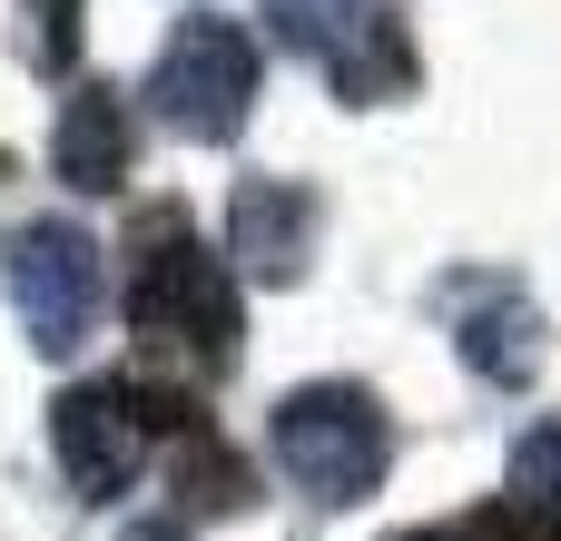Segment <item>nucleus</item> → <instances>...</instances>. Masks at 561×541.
I'll return each instance as SVG.
<instances>
[{
	"label": "nucleus",
	"mask_w": 561,
	"mask_h": 541,
	"mask_svg": "<svg viewBox=\"0 0 561 541\" xmlns=\"http://www.w3.org/2000/svg\"><path fill=\"white\" fill-rule=\"evenodd\" d=\"M404 541H463V532H404Z\"/></svg>",
	"instance_id": "2eb2a0df"
},
{
	"label": "nucleus",
	"mask_w": 561,
	"mask_h": 541,
	"mask_svg": "<svg viewBox=\"0 0 561 541\" xmlns=\"http://www.w3.org/2000/svg\"><path fill=\"white\" fill-rule=\"evenodd\" d=\"M513 513L561 541V424H533L513 444Z\"/></svg>",
	"instance_id": "9b49d317"
},
{
	"label": "nucleus",
	"mask_w": 561,
	"mask_h": 541,
	"mask_svg": "<svg viewBox=\"0 0 561 541\" xmlns=\"http://www.w3.org/2000/svg\"><path fill=\"white\" fill-rule=\"evenodd\" d=\"M256 10H266V30H276L286 49H316V59H325V49L345 39V20H355L365 0H256Z\"/></svg>",
	"instance_id": "f8f14e48"
},
{
	"label": "nucleus",
	"mask_w": 561,
	"mask_h": 541,
	"mask_svg": "<svg viewBox=\"0 0 561 541\" xmlns=\"http://www.w3.org/2000/svg\"><path fill=\"white\" fill-rule=\"evenodd\" d=\"M99 296H108V266H99V237L69 227V217H39L10 237V306L30 325L39 355H79L89 325H99Z\"/></svg>",
	"instance_id": "20e7f679"
},
{
	"label": "nucleus",
	"mask_w": 561,
	"mask_h": 541,
	"mask_svg": "<svg viewBox=\"0 0 561 541\" xmlns=\"http://www.w3.org/2000/svg\"><path fill=\"white\" fill-rule=\"evenodd\" d=\"M266 444H276L286 483H296L306 503H325V513L375 503L385 473H394V424H385V404H375L365 384H296V394L276 404Z\"/></svg>",
	"instance_id": "f03ea898"
},
{
	"label": "nucleus",
	"mask_w": 561,
	"mask_h": 541,
	"mask_svg": "<svg viewBox=\"0 0 561 541\" xmlns=\"http://www.w3.org/2000/svg\"><path fill=\"white\" fill-rule=\"evenodd\" d=\"M128 325L148 345H197L207 365L237 355V276L227 256L197 246L187 207H138L128 217Z\"/></svg>",
	"instance_id": "f257e3e1"
},
{
	"label": "nucleus",
	"mask_w": 561,
	"mask_h": 541,
	"mask_svg": "<svg viewBox=\"0 0 561 541\" xmlns=\"http://www.w3.org/2000/svg\"><path fill=\"white\" fill-rule=\"evenodd\" d=\"M49 453H59V473H69L79 503L128 493V473H138V453H148V424H138V404H128V384H118V375L69 384V394L49 404Z\"/></svg>",
	"instance_id": "39448f33"
},
{
	"label": "nucleus",
	"mask_w": 561,
	"mask_h": 541,
	"mask_svg": "<svg viewBox=\"0 0 561 541\" xmlns=\"http://www.w3.org/2000/svg\"><path fill=\"white\" fill-rule=\"evenodd\" d=\"M148 108H158L178 138L227 148V138L247 128V108H256V30L227 20V10H187V20L168 30L158 69H148Z\"/></svg>",
	"instance_id": "7ed1b4c3"
},
{
	"label": "nucleus",
	"mask_w": 561,
	"mask_h": 541,
	"mask_svg": "<svg viewBox=\"0 0 561 541\" xmlns=\"http://www.w3.org/2000/svg\"><path fill=\"white\" fill-rule=\"evenodd\" d=\"M118 541H187V522H178V513H148V522H128Z\"/></svg>",
	"instance_id": "4468645a"
},
{
	"label": "nucleus",
	"mask_w": 561,
	"mask_h": 541,
	"mask_svg": "<svg viewBox=\"0 0 561 541\" xmlns=\"http://www.w3.org/2000/svg\"><path fill=\"white\" fill-rule=\"evenodd\" d=\"M20 49H30V69H69L79 59V0H20Z\"/></svg>",
	"instance_id": "ddd939ff"
},
{
	"label": "nucleus",
	"mask_w": 561,
	"mask_h": 541,
	"mask_svg": "<svg viewBox=\"0 0 561 541\" xmlns=\"http://www.w3.org/2000/svg\"><path fill=\"white\" fill-rule=\"evenodd\" d=\"M316 227H325L316 187H296V177H237L227 256H237L247 276H266V286H296V276H306V256H316Z\"/></svg>",
	"instance_id": "423d86ee"
},
{
	"label": "nucleus",
	"mask_w": 561,
	"mask_h": 541,
	"mask_svg": "<svg viewBox=\"0 0 561 541\" xmlns=\"http://www.w3.org/2000/svg\"><path fill=\"white\" fill-rule=\"evenodd\" d=\"M325 79H335V99H355V108H385V99H414V30L394 20V10H355L345 20V39L325 49Z\"/></svg>",
	"instance_id": "6e6552de"
},
{
	"label": "nucleus",
	"mask_w": 561,
	"mask_h": 541,
	"mask_svg": "<svg viewBox=\"0 0 561 541\" xmlns=\"http://www.w3.org/2000/svg\"><path fill=\"white\" fill-rule=\"evenodd\" d=\"M138 158V128H128V99L118 89H69L59 99V138H49V177L79 187V197H108Z\"/></svg>",
	"instance_id": "0eeeda50"
},
{
	"label": "nucleus",
	"mask_w": 561,
	"mask_h": 541,
	"mask_svg": "<svg viewBox=\"0 0 561 541\" xmlns=\"http://www.w3.org/2000/svg\"><path fill=\"white\" fill-rule=\"evenodd\" d=\"M463 365H473L483 384H533V375H542V315L503 286L493 306L463 315Z\"/></svg>",
	"instance_id": "1a4fd4ad"
},
{
	"label": "nucleus",
	"mask_w": 561,
	"mask_h": 541,
	"mask_svg": "<svg viewBox=\"0 0 561 541\" xmlns=\"http://www.w3.org/2000/svg\"><path fill=\"white\" fill-rule=\"evenodd\" d=\"M187 513H247V463L217 434H187V453H178V522Z\"/></svg>",
	"instance_id": "9d476101"
}]
</instances>
